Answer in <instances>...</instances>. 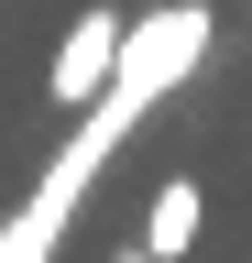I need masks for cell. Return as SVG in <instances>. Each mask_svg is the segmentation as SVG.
<instances>
[{
  "instance_id": "obj_2",
  "label": "cell",
  "mask_w": 252,
  "mask_h": 263,
  "mask_svg": "<svg viewBox=\"0 0 252 263\" xmlns=\"http://www.w3.org/2000/svg\"><path fill=\"white\" fill-rule=\"evenodd\" d=\"M121 55H132V22H121L110 0H99V11H77V22H66V44H55V66H44V99L88 121V110L121 88Z\"/></svg>"
},
{
  "instance_id": "obj_3",
  "label": "cell",
  "mask_w": 252,
  "mask_h": 263,
  "mask_svg": "<svg viewBox=\"0 0 252 263\" xmlns=\"http://www.w3.org/2000/svg\"><path fill=\"white\" fill-rule=\"evenodd\" d=\"M198 219H208L198 176H165V186H153V209H143V252H153V263H176L186 241H198Z\"/></svg>"
},
{
  "instance_id": "obj_1",
  "label": "cell",
  "mask_w": 252,
  "mask_h": 263,
  "mask_svg": "<svg viewBox=\"0 0 252 263\" xmlns=\"http://www.w3.org/2000/svg\"><path fill=\"white\" fill-rule=\"evenodd\" d=\"M198 55H208V11L198 0H176V11H143L132 22V55H121V88L66 132V154L44 164V186L22 197L11 219H0V263H55V241H66V219H77V197L99 186V164L132 143V132L153 121V99L198 77Z\"/></svg>"
},
{
  "instance_id": "obj_4",
  "label": "cell",
  "mask_w": 252,
  "mask_h": 263,
  "mask_svg": "<svg viewBox=\"0 0 252 263\" xmlns=\"http://www.w3.org/2000/svg\"><path fill=\"white\" fill-rule=\"evenodd\" d=\"M110 263H153V252H143V241H121V252H110Z\"/></svg>"
}]
</instances>
